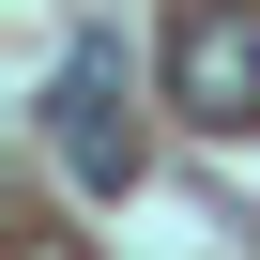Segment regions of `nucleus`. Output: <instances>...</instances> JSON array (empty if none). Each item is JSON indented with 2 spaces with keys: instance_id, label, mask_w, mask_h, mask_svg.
Masks as SVG:
<instances>
[{
  "instance_id": "2",
  "label": "nucleus",
  "mask_w": 260,
  "mask_h": 260,
  "mask_svg": "<svg viewBox=\"0 0 260 260\" xmlns=\"http://www.w3.org/2000/svg\"><path fill=\"white\" fill-rule=\"evenodd\" d=\"M169 92H184V122H260V16L245 0H199L169 31Z\"/></svg>"
},
{
  "instance_id": "1",
  "label": "nucleus",
  "mask_w": 260,
  "mask_h": 260,
  "mask_svg": "<svg viewBox=\"0 0 260 260\" xmlns=\"http://www.w3.org/2000/svg\"><path fill=\"white\" fill-rule=\"evenodd\" d=\"M46 153H61L92 199L138 184V122H122V61H107V46H77V61H61V92H46Z\"/></svg>"
}]
</instances>
